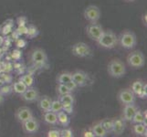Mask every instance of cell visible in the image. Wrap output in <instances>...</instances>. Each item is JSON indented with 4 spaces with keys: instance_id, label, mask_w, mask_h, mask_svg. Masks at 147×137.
Listing matches in <instances>:
<instances>
[{
    "instance_id": "6da1fadb",
    "label": "cell",
    "mask_w": 147,
    "mask_h": 137,
    "mask_svg": "<svg viewBox=\"0 0 147 137\" xmlns=\"http://www.w3.org/2000/svg\"><path fill=\"white\" fill-rule=\"evenodd\" d=\"M96 42L101 48L111 49H114L116 45L118 44V37L116 36V34L113 30H104L100 38Z\"/></svg>"
},
{
    "instance_id": "7a4b0ae2",
    "label": "cell",
    "mask_w": 147,
    "mask_h": 137,
    "mask_svg": "<svg viewBox=\"0 0 147 137\" xmlns=\"http://www.w3.org/2000/svg\"><path fill=\"white\" fill-rule=\"evenodd\" d=\"M107 72L113 78L115 79L121 78L126 73L125 65L120 59H113L108 64Z\"/></svg>"
},
{
    "instance_id": "3957f363",
    "label": "cell",
    "mask_w": 147,
    "mask_h": 137,
    "mask_svg": "<svg viewBox=\"0 0 147 137\" xmlns=\"http://www.w3.org/2000/svg\"><path fill=\"white\" fill-rule=\"evenodd\" d=\"M118 43L126 49H133L137 45V38L134 32L131 30H124L118 38Z\"/></svg>"
},
{
    "instance_id": "277c9868",
    "label": "cell",
    "mask_w": 147,
    "mask_h": 137,
    "mask_svg": "<svg viewBox=\"0 0 147 137\" xmlns=\"http://www.w3.org/2000/svg\"><path fill=\"white\" fill-rule=\"evenodd\" d=\"M127 63L133 69H142L145 64V58L141 50H134L128 54Z\"/></svg>"
},
{
    "instance_id": "5b68a950",
    "label": "cell",
    "mask_w": 147,
    "mask_h": 137,
    "mask_svg": "<svg viewBox=\"0 0 147 137\" xmlns=\"http://www.w3.org/2000/svg\"><path fill=\"white\" fill-rule=\"evenodd\" d=\"M71 52L78 58H86L92 54V49L90 46L85 42H78L75 43L71 47Z\"/></svg>"
},
{
    "instance_id": "8992f818",
    "label": "cell",
    "mask_w": 147,
    "mask_h": 137,
    "mask_svg": "<svg viewBox=\"0 0 147 137\" xmlns=\"http://www.w3.org/2000/svg\"><path fill=\"white\" fill-rule=\"evenodd\" d=\"M83 15L85 19L88 20L90 23H96L100 18L101 13H100V9L97 6L90 5V6H88L85 8Z\"/></svg>"
},
{
    "instance_id": "52a82bcc",
    "label": "cell",
    "mask_w": 147,
    "mask_h": 137,
    "mask_svg": "<svg viewBox=\"0 0 147 137\" xmlns=\"http://www.w3.org/2000/svg\"><path fill=\"white\" fill-rule=\"evenodd\" d=\"M85 31H86V34H87V36L90 39L97 41V40L100 38V37L101 36V34L103 33L104 29L100 24H98L97 22H96V23L89 24L88 26L86 27Z\"/></svg>"
},
{
    "instance_id": "ba28073f",
    "label": "cell",
    "mask_w": 147,
    "mask_h": 137,
    "mask_svg": "<svg viewBox=\"0 0 147 137\" xmlns=\"http://www.w3.org/2000/svg\"><path fill=\"white\" fill-rule=\"evenodd\" d=\"M117 99L123 105L131 104L135 103L136 95L131 91V89H121L117 94Z\"/></svg>"
},
{
    "instance_id": "9c48e42d",
    "label": "cell",
    "mask_w": 147,
    "mask_h": 137,
    "mask_svg": "<svg viewBox=\"0 0 147 137\" xmlns=\"http://www.w3.org/2000/svg\"><path fill=\"white\" fill-rule=\"evenodd\" d=\"M21 124L22 130L26 134H35L39 130V123L34 116L32 118L23 121V123H21Z\"/></svg>"
},
{
    "instance_id": "30bf717a",
    "label": "cell",
    "mask_w": 147,
    "mask_h": 137,
    "mask_svg": "<svg viewBox=\"0 0 147 137\" xmlns=\"http://www.w3.org/2000/svg\"><path fill=\"white\" fill-rule=\"evenodd\" d=\"M30 59L35 65H43L48 61V55L44 49H36L31 52Z\"/></svg>"
},
{
    "instance_id": "8fae6325",
    "label": "cell",
    "mask_w": 147,
    "mask_h": 137,
    "mask_svg": "<svg viewBox=\"0 0 147 137\" xmlns=\"http://www.w3.org/2000/svg\"><path fill=\"white\" fill-rule=\"evenodd\" d=\"M20 98L24 101L27 103H33V101H38L39 98V92L38 90L33 87H29L24 91L22 94H20Z\"/></svg>"
},
{
    "instance_id": "7c38bea8",
    "label": "cell",
    "mask_w": 147,
    "mask_h": 137,
    "mask_svg": "<svg viewBox=\"0 0 147 137\" xmlns=\"http://www.w3.org/2000/svg\"><path fill=\"white\" fill-rule=\"evenodd\" d=\"M33 116V111L28 107H20L15 113V117L19 123H23V121L32 118Z\"/></svg>"
},
{
    "instance_id": "4fadbf2b",
    "label": "cell",
    "mask_w": 147,
    "mask_h": 137,
    "mask_svg": "<svg viewBox=\"0 0 147 137\" xmlns=\"http://www.w3.org/2000/svg\"><path fill=\"white\" fill-rule=\"evenodd\" d=\"M72 74V80L78 85V87H84L88 84L89 75L82 72V70H77Z\"/></svg>"
},
{
    "instance_id": "5bb4252c",
    "label": "cell",
    "mask_w": 147,
    "mask_h": 137,
    "mask_svg": "<svg viewBox=\"0 0 147 137\" xmlns=\"http://www.w3.org/2000/svg\"><path fill=\"white\" fill-rule=\"evenodd\" d=\"M123 106L124 107H123V119L125 121H131L134 117V115L135 114L136 111L138 110V108L136 107L135 103L126 104Z\"/></svg>"
},
{
    "instance_id": "9a60e30c",
    "label": "cell",
    "mask_w": 147,
    "mask_h": 137,
    "mask_svg": "<svg viewBox=\"0 0 147 137\" xmlns=\"http://www.w3.org/2000/svg\"><path fill=\"white\" fill-rule=\"evenodd\" d=\"M125 130V121L123 118L113 119V132L111 134H113L116 136H120L123 134Z\"/></svg>"
},
{
    "instance_id": "2e32d148",
    "label": "cell",
    "mask_w": 147,
    "mask_h": 137,
    "mask_svg": "<svg viewBox=\"0 0 147 137\" xmlns=\"http://www.w3.org/2000/svg\"><path fill=\"white\" fill-rule=\"evenodd\" d=\"M38 100V106L43 113L50 111V107H51V103H52L51 98L49 97L48 95H43L41 97H39Z\"/></svg>"
},
{
    "instance_id": "e0dca14e",
    "label": "cell",
    "mask_w": 147,
    "mask_h": 137,
    "mask_svg": "<svg viewBox=\"0 0 147 137\" xmlns=\"http://www.w3.org/2000/svg\"><path fill=\"white\" fill-rule=\"evenodd\" d=\"M90 130H92L94 136H96V137H106L108 135L107 132L105 131L103 126L101 125L100 121H99V123H97V124H94L92 126Z\"/></svg>"
},
{
    "instance_id": "ac0fdd59",
    "label": "cell",
    "mask_w": 147,
    "mask_h": 137,
    "mask_svg": "<svg viewBox=\"0 0 147 137\" xmlns=\"http://www.w3.org/2000/svg\"><path fill=\"white\" fill-rule=\"evenodd\" d=\"M131 131L136 136H146V124H134Z\"/></svg>"
},
{
    "instance_id": "d6986e66",
    "label": "cell",
    "mask_w": 147,
    "mask_h": 137,
    "mask_svg": "<svg viewBox=\"0 0 147 137\" xmlns=\"http://www.w3.org/2000/svg\"><path fill=\"white\" fill-rule=\"evenodd\" d=\"M57 117H58V124L63 126V127H68L70 123V119L68 113H66L64 111H60L59 113H57Z\"/></svg>"
},
{
    "instance_id": "ffe728a7",
    "label": "cell",
    "mask_w": 147,
    "mask_h": 137,
    "mask_svg": "<svg viewBox=\"0 0 147 137\" xmlns=\"http://www.w3.org/2000/svg\"><path fill=\"white\" fill-rule=\"evenodd\" d=\"M131 124H146V111L144 113L140 110L136 111L135 114L131 121Z\"/></svg>"
},
{
    "instance_id": "44dd1931",
    "label": "cell",
    "mask_w": 147,
    "mask_h": 137,
    "mask_svg": "<svg viewBox=\"0 0 147 137\" xmlns=\"http://www.w3.org/2000/svg\"><path fill=\"white\" fill-rule=\"evenodd\" d=\"M44 121H46L48 124L50 125H57L58 124V117H57V113H53L51 111H49L44 113Z\"/></svg>"
},
{
    "instance_id": "7402d4cb",
    "label": "cell",
    "mask_w": 147,
    "mask_h": 137,
    "mask_svg": "<svg viewBox=\"0 0 147 137\" xmlns=\"http://www.w3.org/2000/svg\"><path fill=\"white\" fill-rule=\"evenodd\" d=\"M72 80V74L70 72H61L58 75L57 77V82L60 84H67L69 82Z\"/></svg>"
},
{
    "instance_id": "603a6c76",
    "label": "cell",
    "mask_w": 147,
    "mask_h": 137,
    "mask_svg": "<svg viewBox=\"0 0 147 137\" xmlns=\"http://www.w3.org/2000/svg\"><path fill=\"white\" fill-rule=\"evenodd\" d=\"M144 82H142V80H135V82H133L131 86V91L136 95V96H139L141 94V91L143 90V87H144Z\"/></svg>"
},
{
    "instance_id": "cb8c5ba5",
    "label": "cell",
    "mask_w": 147,
    "mask_h": 137,
    "mask_svg": "<svg viewBox=\"0 0 147 137\" xmlns=\"http://www.w3.org/2000/svg\"><path fill=\"white\" fill-rule=\"evenodd\" d=\"M27 89H28V87L21 82V80H18V82H15L12 86V90L15 93L19 94V95L22 94Z\"/></svg>"
},
{
    "instance_id": "d4e9b609",
    "label": "cell",
    "mask_w": 147,
    "mask_h": 137,
    "mask_svg": "<svg viewBox=\"0 0 147 137\" xmlns=\"http://www.w3.org/2000/svg\"><path fill=\"white\" fill-rule=\"evenodd\" d=\"M19 80H21V82L25 85H26L28 88L32 87V86L34 85V82H35V79H34V77L31 74H24V75H22L21 77L19 78Z\"/></svg>"
},
{
    "instance_id": "484cf974",
    "label": "cell",
    "mask_w": 147,
    "mask_h": 137,
    "mask_svg": "<svg viewBox=\"0 0 147 137\" xmlns=\"http://www.w3.org/2000/svg\"><path fill=\"white\" fill-rule=\"evenodd\" d=\"M101 125L103 126L107 134H111L113 132V119H103L100 121Z\"/></svg>"
},
{
    "instance_id": "4316f807",
    "label": "cell",
    "mask_w": 147,
    "mask_h": 137,
    "mask_svg": "<svg viewBox=\"0 0 147 137\" xmlns=\"http://www.w3.org/2000/svg\"><path fill=\"white\" fill-rule=\"evenodd\" d=\"M59 100L61 101L62 103H71V104H74V101H75L74 96L71 93H67V94L59 96Z\"/></svg>"
},
{
    "instance_id": "83f0119b",
    "label": "cell",
    "mask_w": 147,
    "mask_h": 137,
    "mask_svg": "<svg viewBox=\"0 0 147 137\" xmlns=\"http://www.w3.org/2000/svg\"><path fill=\"white\" fill-rule=\"evenodd\" d=\"M50 111H53V113H59V111H62V103L59 100L52 101Z\"/></svg>"
},
{
    "instance_id": "f1b7e54d",
    "label": "cell",
    "mask_w": 147,
    "mask_h": 137,
    "mask_svg": "<svg viewBox=\"0 0 147 137\" xmlns=\"http://www.w3.org/2000/svg\"><path fill=\"white\" fill-rule=\"evenodd\" d=\"M57 92L59 96L64 95V94H67V93H71V91L69 90V88L67 87L66 84H60L58 83L57 86Z\"/></svg>"
},
{
    "instance_id": "f546056e",
    "label": "cell",
    "mask_w": 147,
    "mask_h": 137,
    "mask_svg": "<svg viewBox=\"0 0 147 137\" xmlns=\"http://www.w3.org/2000/svg\"><path fill=\"white\" fill-rule=\"evenodd\" d=\"M59 134H60V137H73L74 136L72 131L67 127H65L62 130H59Z\"/></svg>"
},
{
    "instance_id": "4dcf8cb0",
    "label": "cell",
    "mask_w": 147,
    "mask_h": 137,
    "mask_svg": "<svg viewBox=\"0 0 147 137\" xmlns=\"http://www.w3.org/2000/svg\"><path fill=\"white\" fill-rule=\"evenodd\" d=\"M62 111L66 113L71 114L73 113V104L71 103H62Z\"/></svg>"
},
{
    "instance_id": "1f68e13d",
    "label": "cell",
    "mask_w": 147,
    "mask_h": 137,
    "mask_svg": "<svg viewBox=\"0 0 147 137\" xmlns=\"http://www.w3.org/2000/svg\"><path fill=\"white\" fill-rule=\"evenodd\" d=\"M38 29L33 27V26H30L29 28H28V32H27V35L30 38H33V37H36L38 35Z\"/></svg>"
},
{
    "instance_id": "d6a6232c",
    "label": "cell",
    "mask_w": 147,
    "mask_h": 137,
    "mask_svg": "<svg viewBox=\"0 0 147 137\" xmlns=\"http://www.w3.org/2000/svg\"><path fill=\"white\" fill-rule=\"evenodd\" d=\"M12 91V87H10V86H3V87L0 88V93L3 94L4 96L5 95H8L10 92Z\"/></svg>"
},
{
    "instance_id": "836d02e7",
    "label": "cell",
    "mask_w": 147,
    "mask_h": 137,
    "mask_svg": "<svg viewBox=\"0 0 147 137\" xmlns=\"http://www.w3.org/2000/svg\"><path fill=\"white\" fill-rule=\"evenodd\" d=\"M49 137H60L59 134V129H51L48 132V134Z\"/></svg>"
},
{
    "instance_id": "e575fe53",
    "label": "cell",
    "mask_w": 147,
    "mask_h": 137,
    "mask_svg": "<svg viewBox=\"0 0 147 137\" xmlns=\"http://www.w3.org/2000/svg\"><path fill=\"white\" fill-rule=\"evenodd\" d=\"M26 45H27V41L25 39L23 38H19L17 40V42H16V46H17V48L18 49H22V48H25L26 47Z\"/></svg>"
},
{
    "instance_id": "d590c367",
    "label": "cell",
    "mask_w": 147,
    "mask_h": 137,
    "mask_svg": "<svg viewBox=\"0 0 147 137\" xmlns=\"http://www.w3.org/2000/svg\"><path fill=\"white\" fill-rule=\"evenodd\" d=\"M21 56H22V52L20 51L19 49H16L12 51V58H14L15 59H19L21 58Z\"/></svg>"
},
{
    "instance_id": "8d00e7d4",
    "label": "cell",
    "mask_w": 147,
    "mask_h": 137,
    "mask_svg": "<svg viewBox=\"0 0 147 137\" xmlns=\"http://www.w3.org/2000/svg\"><path fill=\"white\" fill-rule=\"evenodd\" d=\"M66 85H67V87L69 88V90L70 91H71V92H72V91H74L76 89L78 88V85L76 84L72 80H70V82H68L67 84H66Z\"/></svg>"
},
{
    "instance_id": "74e56055",
    "label": "cell",
    "mask_w": 147,
    "mask_h": 137,
    "mask_svg": "<svg viewBox=\"0 0 147 137\" xmlns=\"http://www.w3.org/2000/svg\"><path fill=\"white\" fill-rule=\"evenodd\" d=\"M12 28H13V26L12 25H9V24H7L6 26H4L3 29H2V33L4 35H7L8 33H10L12 31Z\"/></svg>"
},
{
    "instance_id": "f35d334b",
    "label": "cell",
    "mask_w": 147,
    "mask_h": 137,
    "mask_svg": "<svg viewBox=\"0 0 147 137\" xmlns=\"http://www.w3.org/2000/svg\"><path fill=\"white\" fill-rule=\"evenodd\" d=\"M146 89H147V85L146 83L144 84V87H143V90H142L141 91V94L139 95V97L140 98H146V96H147V91H146Z\"/></svg>"
},
{
    "instance_id": "ab89813d",
    "label": "cell",
    "mask_w": 147,
    "mask_h": 137,
    "mask_svg": "<svg viewBox=\"0 0 147 137\" xmlns=\"http://www.w3.org/2000/svg\"><path fill=\"white\" fill-rule=\"evenodd\" d=\"M83 136H85V137H94V134H93V133L92 132V130L90 131H85V132H83V134H82Z\"/></svg>"
},
{
    "instance_id": "60d3db41",
    "label": "cell",
    "mask_w": 147,
    "mask_h": 137,
    "mask_svg": "<svg viewBox=\"0 0 147 137\" xmlns=\"http://www.w3.org/2000/svg\"><path fill=\"white\" fill-rule=\"evenodd\" d=\"M4 100H5V97H4V95L0 93V105H1L3 103H4Z\"/></svg>"
},
{
    "instance_id": "b9f144b4",
    "label": "cell",
    "mask_w": 147,
    "mask_h": 137,
    "mask_svg": "<svg viewBox=\"0 0 147 137\" xmlns=\"http://www.w3.org/2000/svg\"><path fill=\"white\" fill-rule=\"evenodd\" d=\"M143 22H144V26H146V23H147V21H146V14L143 16Z\"/></svg>"
},
{
    "instance_id": "7bdbcfd3",
    "label": "cell",
    "mask_w": 147,
    "mask_h": 137,
    "mask_svg": "<svg viewBox=\"0 0 147 137\" xmlns=\"http://www.w3.org/2000/svg\"><path fill=\"white\" fill-rule=\"evenodd\" d=\"M3 42H4V38H3L1 36H0V46H1V45L3 44Z\"/></svg>"
},
{
    "instance_id": "ee69618b",
    "label": "cell",
    "mask_w": 147,
    "mask_h": 137,
    "mask_svg": "<svg viewBox=\"0 0 147 137\" xmlns=\"http://www.w3.org/2000/svg\"><path fill=\"white\" fill-rule=\"evenodd\" d=\"M123 1H125V2H134L135 0H123Z\"/></svg>"
}]
</instances>
